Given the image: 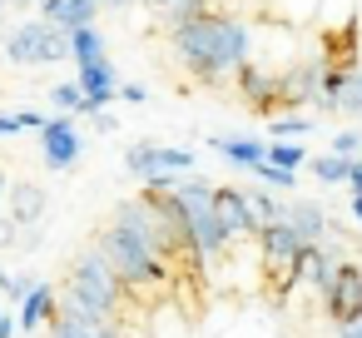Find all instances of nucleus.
I'll return each mask as SVG.
<instances>
[{
  "label": "nucleus",
  "mask_w": 362,
  "mask_h": 338,
  "mask_svg": "<svg viewBox=\"0 0 362 338\" xmlns=\"http://www.w3.org/2000/svg\"><path fill=\"white\" fill-rule=\"evenodd\" d=\"M60 298L80 303L85 313H100V318H110V323H119V318H124V303H129L124 283L115 278V269L105 264L100 249H85V254L70 264V278H65V293H60Z\"/></svg>",
  "instance_id": "obj_3"
},
{
  "label": "nucleus",
  "mask_w": 362,
  "mask_h": 338,
  "mask_svg": "<svg viewBox=\"0 0 362 338\" xmlns=\"http://www.w3.org/2000/svg\"><path fill=\"white\" fill-rule=\"evenodd\" d=\"M40 150H45V164L50 169H70L80 159V135H75V120L70 115H55L40 125Z\"/></svg>",
  "instance_id": "obj_11"
},
{
  "label": "nucleus",
  "mask_w": 362,
  "mask_h": 338,
  "mask_svg": "<svg viewBox=\"0 0 362 338\" xmlns=\"http://www.w3.org/2000/svg\"><path fill=\"white\" fill-rule=\"evenodd\" d=\"M16 6H40V0H16Z\"/></svg>",
  "instance_id": "obj_40"
},
{
  "label": "nucleus",
  "mask_w": 362,
  "mask_h": 338,
  "mask_svg": "<svg viewBox=\"0 0 362 338\" xmlns=\"http://www.w3.org/2000/svg\"><path fill=\"white\" fill-rule=\"evenodd\" d=\"M11 135H21V125H16V115H0V140H11Z\"/></svg>",
  "instance_id": "obj_34"
},
{
  "label": "nucleus",
  "mask_w": 362,
  "mask_h": 338,
  "mask_svg": "<svg viewBox=\"0 0 362 338\" xmlns=\"http://www.w3.org/2000/svg\"><path fill=\"white\" fill-rule=\"evenodd\" d=\"M313 174H317L322 184H342V179H347V154H322V159H313Z\"/></svg>",
  "instance_id": "obj_23"
},
{
  "label": "nucleus",
  "mask_w": 362,
  "mask_h": 338,
  "mask_svg": "<svg viewBox=\"0 0 362 338\" xmlns=\"http://www.w3.org/2000/svg\"><path fill=\"white\" fill-rule=\"evenodd\" d=\"M214 209H218V224H223V234L233 239V234H258V219H253V209H248V194L243 189H214Z\"/></svg>",
  "instance_id": "obj_12"
},
{
  "label": "nucleus",
  "mask_w": 362,
  "mask_h": 338,
  "mask_svg": "<svg viewBox=\"0 0 362 338\" xmlns=\"http://www.w3.org/2000/svg\"><path fill=\"white\" fill-rule=\"evenodd\" d=\"M149 11H154L164 26H179V21L199 16V11H218V0H149Z\"/></svg>",
  "instance_id": "obj_20"
},
{
  "label": "nucleus",
  "mask_w": 362,
  "mask_h": 338,
  "mask_svg": "<svg viewBox=\"0 0 362 338\" xmlns=\"http://www.w3.org/2000/svg\"><path fill=\"white\" fill-rule=\"evenodd\" d=\"M322 298H327V313H332L337 328L352 323L362 313V264H337L332 278L322 283Z\"/></svg>",
  "instance_id": "obj_9"
},
{
  "label": "nucleus",
  "mask_w": 362,
  "mask_h": 338,
  "mask_svg": "<svg viewBox=\"0 0 362 338\" xmlns=\"http://www.w3.org/2000/svg\"><path fill=\"white\" fill-rule=\"evenodd\" d=\"M100 11H105L100 0H40V16H45L50 26H60V30L95 26V16H100Z\"/></svg>",
  "instance_id": "obj_14"
},
{
  "label": "nucleus",
  "mask_w": 362,
  "mask_h": 338,
  "mask_svg": "<svg viewBox=\"0 0 362 338\" xmlns=\"http://www.w3.org/2000/svg\"><path fill=\"white\" fill-rule=\"evenodd\" d=\"M6 60L11 65H55V60H70V30L50 26L45 16L40 21H25L6 35Z\"/></svg>",
  "instance_id": "obj_6"
},
{
  "label": "nucleus",
  "mask_w": 362,
  "mask_h": 338,
  "mask_svg": "<svg viewBox=\"0 0 362 338\" xmlns=\"http://www.w3.org/2000/svg\"><path fill=\"white\" fill-rule=\"evenodd\" d=\"M283 224H288L298 239H308V244H317V239L327 234V214H322L317 204H308V199H293V204H283Z\"/></svg>",
  "instance_id": "obj_17"
},
{
  "label": "nucleus",
  "mask_w": 362,
  "mask_h": 338,
  "mask_svg": "<svg viewBox=\"0 0 362 338\" xmlns=\"http://www.w3.org/2000/svg\"><path fill=\"white\" fill-rule=\"evenodd\" d=\"M352 214H357V219H362V189H357V199H352Z\"/></svg>",
  "instance_id": "obj_38"
},
{
  "label": "nucleus",
  "mask_w": 362,
  "mask_h": 338,
  "mask_svg": "<svg viewBox=\"0 0 362 338\" xmlns=\"http://www.w3.org/2000/svg\"><path fill=\"white\" fill-rule=\"evenodd\" d=\"M248 209H253V219H258V224H273V219H283V204H278L268 189H253V194H248Z\"/></svg>",
  "instance_id": "obj_24"
},
{
  "label": "nucleus",
  "mask_w": 362,
  "mask_h": 338,
  "mask_svg": "<svg viewBox=\"0 0 362 338\" xmlns=\"http://www.w3.org/2000/svg\"><path fill=\"white\" fill-rule=\"evenodd\" d=\"M308 130H313V125H308L303 115H283V120H273V135H293V140H298V135H308Z\"/></svg>",
  "instance_id": "obj_28"
},
{
  "label": "nucleus",
  "mask_w": 362,
  "mask_h": 338,
  "mask_svg": "<svg viewBox=\"0 0 362 338\" xmlns=\"http://www.w3.org/2000/svg\"><path fill=\"white\" fill-rule=\"evenodd\" d=\"M105 11H129V0H100Z\"/></svg>",
  "instance_id": "obj_37"
},
{
  "label": "nucleus",
  "mask_w": 362,
  "mask_h": 338,
  "mask_svg": "<svg viewBox=\"0 0 362 338\" xmlns=\"http://www.w3.org/2000/svg\"><path fill=\"white\" fill-rule=\"evenodd\" d=\"M258 269H263V278L278 288V293H288V288H298V264H303V249H308V239H298L283 219H273V224H258Z\"/></svg>",
  "instance_id": "obj_5"
},
{
  "label": "nucleus",
  "mask_w": 362,
  "mask_h": 338,
  "mask_svg": "<svg viewBox=\"0 0 362 338\" xmlns=\"http://www.w3.org/2000/svg\"><path fill=\"white\" fill-rule=\"evenodd\" d=\"M45 209H50V194H45L40 184H30V179L6 184V214H11V224L21 229V249H35L30 229L45 219Z\"/></svg>",
  "instance_id": "obj_8"
},
{
  "label": "nucleus",
  "mask_w": 362,
  "mask_h": 338,
  "mask_svg": "<svg viewBox=\"0 0 362 338\" xmlns=\"http://www.w3.org/2000/svg\"><path fill=\"white\" fill-rule=\"evenodd\" d=\"M214 150L223 159H233L238 169H253L258 159H268V145L263 140H228V135H214Z\"/></svg>",
  "instance_id": "obj_18"
},
{
  "label": "nucleus",
  "mask_w": 362,
  "mask_h": 338,
  "mask_svg": "<svg viewBox=\"0 0 362 338\" xmlns=\"http://www.w3.org/2000/svg\"><path fill=\"white\" fill-rule=\"evenodd\" d=\"M342 338H362V313H357L352 323H342Z\"/></svg>",
  "instance_id": "obj_35"
},
{
  "label": "nucleus",
  "mask_w": 362,
  "mask_h": 338,
  "mask_svg": "<svg viewBox=\"0 0 362 338\" xmlns=\"http://www.w3.org/2000/svg\"><path fill=\"white\" fill-rule=\"evenodd\" d=\"M268 164H283V169H298V164H308V154H303L298 145H268Z\"/></svg>",
  "instance_id": "obj_26"
},
{
  "label": "nucleus",
  "mask_w": 362,
  "mask_h": 338,
  "mask_svg": "<svg viewBox=\"0 0 362 338\" xmlns=\"http://www.w3.org/2000/svg\"><path fill=\"white\" fill-rule=\"evenodd\" d=\"M248 174L263 179V184H273V189H293V179H298V169H283V164H268V159H258Z\"/></svg>",
  "instance_id": "obj_22"
},
{
  "label": "nucleus",
  "mask_w": 362,
  "mask_h": 338,
  "mask_svg": "<svg viewBox=\"0 0 362 338\" xmlns=\"http://www.w3.org/2000/svg\"><path fill=\"white\" fill-rule=\"evenodd\" d=\"M124 169L134 179H144L149 189H169L174 174H189L194 169V154L189 150H169V145H134L124 154Z\"/></svg>",
  "instance_id": "obj_7"
},
{
  "label": "nucleus",
  "mask_w": 362,
  "mask_h": 338,
  "mask_svg": "<svg viewBox=\"0 0 362 338\" xmlns=\"http://www.w3.org/2000/svg\"><path fill=\"white\" fill-rule=\"evenodd\" d=\"M100 254H105V264L115 269V278L124 283V293L134 298V293H164L169 288V278H174V269L134 234V229H124V224H110L105 234H100V244H95Z\"/></svg>",
  "instance_id": "obj_2"
},
{
  "label": "nucleus",
  "mask_w": 362,
  "mask_h": 338,
  "mask_svg": "<svg viewBox=\"0 0 362 338\" xmlns=\"http://www.w3.org/2000/svg\"><path fill=\"white\" fill-rule=\"evenodd\" d=\"M337 110H347V115H362V70H357V75H347V90H342Z\"/></svg>",
  "instance_id": "obj_27"
},
{
  "label": "nucleus",
  "mask_w": 362,
  "mask_h": 338,
  "mask_svg": "<svg viewBox=\"0 0 362 338\" xmlns=\"http://www.w3.org/2000/svg\"><path fill=\"white\" fill-rule=\"evenodd\" d=\"M50 100H55V110H65V115H80V110H85L80 85H50Z\"/></svg>",
  "instance_id": "obj_25"
},
{
  "label": "nucleus",
  "mask_w": 362,
  "mask_h": 338,
  "mask_svg": "<svg viewBox=\"0 0 362 338\" xmlns=\"http://www.w3.org/2000/svg\"><path fill=\"white\" fill-rule=\"evenodd\" d=\"M115 95H119V100H129V105H139L149 90H144V85H115Z\"/></svg>",
  "instance_id": "obj_31"
},
{
  "label": "nucleus",
  "mask_w": 362,
  "mask_h": 338,
  "mask_svg": "<svg viewBox=\"0 0 362 338\" xmlns=\"http://www.w3.org/2000/svg\"><path fill=\"white\" fill-rule=\"evenodd\" d=\"M70 60H75V65L105 60V35H100L95 26H80V30H70Z\"/></svg>",
  "instance_id": "obj_21"
},
{
  "label": "nucleus",
  "mask_w": 362,
  "mask_h": 338,
  "mask_svg": "<svg viewBox=\"0 0 362 338\" xmlns=\"http://www.w3.org/2000/svg\"><path fill=\"white\" fill-rule=\"evenodd\" d=\"M6 184H11V179H6V174H0V209H6Z\"/></svg>",
  "instance_id": "obj_39"
},
{
  "label": "nucleus",
  "mask_w": 362,
  "mask_h": 338,
  "mask_svg": "<svg viewBox=\"0 0 362 338\" xmlns=\"http://www.w3.org/2000/svg\"><path fill=\"white\" fill-rule=\"evenodd\" d=\"M169 45L194 80L214 85L248 60V26L223 16V11H199V16L169 26Z\"/></svg>",
  "instance_id": "obj_1"
},
{
  "label": "nucleus",
  "mask_w": 362,
  "mask_h": 338,
  "mask_svg": "<svg viewBox=\"0 0 362 338\" xmlns=\"http://www.w3.org/2000/svg\"><path fill=\"white\" fill-rule=\"evenodd\" d=\"M238 85H243V105L248 110H258V115H268L273 105H278V95H273V75L268 70H258V65H238Z\"/></svg>",
  "instance_id": "obj_16"
},
{
  "label": "nucleus",
  "mask_w": 362,
  "mask_h": 338,
  "mask_svg": "<svg viewBox=\"0 0 362 338\" xmlns=\"http://www.w3.org/2000/svg\"><path fill=\"white\" fill-rule=\"evenodd\" d=\"M50 338H119V328L100 313H85L80 303L70 298H55V313H50Z\"/></svg>",
  "instance_id": "obj_10"
},
{
  "label": "nucleus",
  "mask_w": 362,
  "mask_h": 338,
  "mask_svg": "<svg viewBox=\"0 0 362 338\" xmlns=\"http://www.w3.org/2000/svg\"><path fill=\"white\" fill-rule=\"evenodd\" d=\"M169 189H174L179 204H184V224H189V244H194V254H199V259H218L223 244H228V234H223L218 209H214V184H209V179L174 174Z\"/></svg>",
  "instance_id": "obj_4"
},
{
  "label": "nucleus",
  "mask_w": 362,
  "mask_h": 338,
  "mask_svg": "<svg viewBox=\"0 0 362 338\" xmlns=\"http://www.w3.org/2000/svg\"><path fill=\"white\" fill-rule=\"evenodd\" d=\"M11 333H16V318H11V313H0V338H11Z\"/></svg>",
  "instance_id": "obj_36"
},
{
  "label": "nucleus",
  "mask_w": 362,
  "mask_h": 338,
  "mask_svg": "<svg viewBox=\"0 0 362 338\" xmlns=\"http://www.w3.org/2000/svg\"><path fill=\"white\" fill-rule=\"evenodd\" d=\"M50 313H55V288H50V283H30L25 298H21V318H16V328H21V333H35V328L50 323Z\"/></svg>",
  "instance_id": "obj_15"
},
{
  "label": "nucleus",
  "mask_w": 362,
  "mask_h": 338,
  "mask_svg": "<svg viewBox=\"0 0 362 338\" xmlns=\"http://www.w3.org/2000/svg\"><path fill=\"white\" fill-rule=\"evenodd\" d=\"M80 95H85V110L80 115H90V110H105V100H115V70H110V60H90V65H80Z\"/></svg>",
  "instance_id": "obj_13"
},
{
  "label": "nucleus",
  "mask_w": 362,
  "mask_h": 338,
  "mask_svg": "<svg viewBox=\"0 0 362 338\" xmlns=\"http://www.w3.org/2000/svg\"><path fill=\"white\" fill-rule=\"evenodd\" d=\"M357 145H362V135H357V130H342V135L332 140V154H352Z\"/></svg>",
  "instance_id": "obj_29"
},
{
  "label": "nucleus",
  "mask_w": 362,
  "mask_h": 338,
  "mask_svg": "<svg viewBox=\"0 0 362 338\" xmlns=\"http://www.w3.org/2000/svg\"><path fill=\"white\" fill-rule=\"evenodd\" d=\"M347 184L362 189V159H347Z\"/></svg>",
  "instance_id": "obj_33"
},
{
  "label": "nucleus",
  "mask_w": 362,
  "mask_h": 338,
  "mask_svg": "<svg viewBox=\"0 0 362 338\" xmlns=\"http://www.w3.org/2000/svg\"><path fill=\"white\" fill-rule=\"evenodd\" d=\"M90 120H95V130H100V135H115V130H119V120H115V115H105V110H90Z\"/></svg>",
  "instance_id": "obj_30"
},
{
  "label": "nucleus",
  "mask_w": 362,
  "mask_h": 338,
  "mask_svg": "<svg viewBox=\"0 0 362 338\" xmlns=\"http://www.w3.org/2000/svg\"><path fill=\"white\" fill-rule=\"evenodd\" d=\"M0 11H6V0H0Z\"/></svg>",
  "instance_id": "obj_41"
},
{
  "label": "nucleus",
  "mask_w": 362,
  "mask_h": 338,
  "mask_svg": "<svg viewBox=\"0 0 362 338\" xmlns=\"http://www.w3.org/2000/svg\"><path fill=\"white\" fill-rule=\"evenodd\" d=\"M16 125H21V130H40L45 115H35V110H16Z\"/></svg>",
  "instance_id": "obj_32"
},
{
  "label": "nucleus",
  "mask_w": 362,
  "mask_h": 338,
  "mask_svg": "<svg viewBox=\"0 0 362 338\" xmlns=\"http://www.w3.org/2000/svg\"><path fill=\"white\" fill-rule=\"evenodd\" d=\"M342 90H347V70H342V65H322L317 80H313V100H317L322 110H337Z\"/></svg>",
  "instance_id": "obj_19"
}]
</instances>
